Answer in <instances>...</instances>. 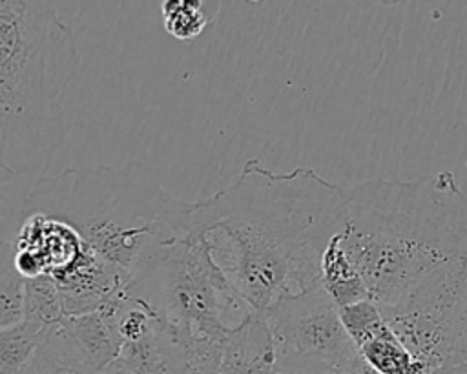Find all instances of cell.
<instances>
[{
	"label": "cell",
	"mask_w": 467,
	"mask_h": 374,
	"mask_svg": "<svg viewBox=\"0 0 467 374\" xmlns=\"http://www.w3.org/2000/svg\"><path fill=\"white\" fill-rule=\"evenodd\" d=\"M95 363L80 350L71 336L53 327L20 374H99Z\"/></svg>",
	"instance_id": "9"
},
{
	"label": "cell",
	"mask_w": 467,
	"mask_h": 374,
	"mask_svg": "<svg viewBox=\"0 0 467 374\" xmlns=\"http://www.w3.org/2000/svg\"><path fill=\"white\" fill-rule=\"evenodd\" d=\"M99 374H148V372L133 358L119 352V356L111 359L106 367H102Z\"/></svg>",
	"instance_id": "18"
},
{
	"label": "cell",
	"mask_w": 467,
	"mask_h": 374,
	"mask_svg": "<svg viewBox=\"0 0 467 374\" xmlns=\"http://www.w3.org/2000/svg\"><path fill=\"white\" fill-rule=\"evenodd\" d=\"M345 374H381V372H378L376 369H372V367L361 358V354H359V358L352 363V367H350Z\"/></svg>",
	"instance_id": "20"
},
{
	"label": "cell",
	"mask_w": 467,
	"mask_h": 374,
	"mask_svg": "<svg viewBox=\"0 0 467 374\" xmlns=\"http://www.w3.org/2000/svg\"><path fill=\"white\" fill-rule=\"evenodd\" d=\"M339 316L354 345L359 348L374 338L392 332L381 308L372 299H361L345 306H339Z\"/></svg>",
	"instance_id": "17"
},
{
	"label": "cell",
	"mask_w": 467,
	"mask_h": 374,
	"mask_svg": "<svg viewBox=\"0 0 467 374\" xmlns=\"http://www.w3.org/2000/svg\"><path fill=\"white\" fill-rule=\"evenodd\" d=\"M24 319L44 327H57L66 319L64 299L53 277L36 275L26 279Z\"/></svg>",
	"instance_id": "14"
},
{
	"label": "cell",
	"mask_w": 467,
	"mask_h": 374,
	"mask_svg": "<svg viewBox=\"0 0 467 374\" xmlns=\"http://www.w3.org/2000/svg\"><path fill=\"white\" fill-rule=\"evenodd\" d=\"M195 204L166 192L150 164L67 168L35 179L2 234L35 212L62 219L130 281L157 246L195 234Z\"/></svg>",
	"instance_id": "3"
},
{
	"label": "cell",
	"mask_w": 467,
	"mask_h": 374,
	"mask_svg": "<svg viewBox=\"0 0 467 374\" xmlns=\"http://www.w3.org/2000/svg\"><path fill=\"white\" fill-rule=\"evenodd\" d=\"M368 297L389 305L467 257V195L452 171L370 179L345 190L334 234Z\"/></svg>",
	"instance_id": "2"
},
{
	"label": "cell",
	"mask_w": 467,
	"mask_h": 374,
	"mask_svg": "<svg viewBox=\"0 0 467 374\" xmlns=\"http://www.w3.org/2000/svg\"><path fill=\"white\" fill-rule=\"evenodd\" d=\"M60 327L71 336V339L95 363L99 370L115 359L120 352V338L100 308L78 316H67Z\"/></svg>",
	"instance_id": "10"
},
{
	"label": "cell",
	"mask_w": 467,
	"mask_h": 374,
	"mask_svg": "<svg viewBox=\"0 0 467 374\" xmlns=\"http://www.w3.org/2000/svg\"><path fill=\"white\" fill-rule=\"evenodd\" d=\"M319 272V285L330 294L337 306H345L361 299H370L361 275L348 261L336 235L330 237L321 254Z\"/></svg>",
	"instance_id": "11"
},
{
	"label": "cell",
	"mask_w": 467,
	"mask_h": 374,
	"mask_svg": "<svg viewBox=\"0 0 467 374\" xmlns=\"http://www.w3.org/2000/svg\"><path fill=\"white\" fill-rule=\"evenodd\" d=\"M274 374H334L328 370H321V369H312V367H305V365H294V363H277L275 361V369Z\"/></svg>",
	"instance_id": "19"
},
{
	"label": "cell",
	"mask_w": 467,
	"mask_h": 374,
	"mask_svg": "<svg viewBox=\"0 0 467 374\" xmlns=\"http://www.w3.org/2000/svg\"><path fill=\"white\" fill-rule=\"evenodd\" d=\"M124 292L177 343L223 341L255 310L234 290L197 234L157 246Z\"/></svg>",
	"instance_id": "5"
},
{
	"label": "cell",
	"mask_w": 467,
	"mask_h": 374,
	"mask_svg": "<svg viewBox=\"0 0 467 374\" xmlns=\"http://www.w3.org/2000/svg\"><path fill=\"white\" fill-rule=\"evenodd\" d=\"M210 0H162L161 16L168 35L177 40H192L199 36L212 15H208Z\"/></svg>",
	"instance_id": "16"
},
{
	"label": "cell",
	"mask_w": 467,
	"mask_h": 374,
	"mask_svg": "<svg viewBox=\"0 0 467 374\" xmlns=\"http://www.w3.org/2000/svg\"><path fill=\"white\" fill-rule=\"evenodd\" d=\"M345 190L312 168L275 171L248 159L239 177L195 204V234L234 290L266 312L319 285Z\"/></svg>",
	"instance_id": "1"
},
{
	"label": "cell",
	"mask_w": 467,
	"mask_h": 374,
	"mask_svg": "<svg viewBox=\"0 0 467 374\" xmlns=\"http://www.w3.org/2000/svg\"><path fill=\"white\" fill-rule=\"evenodd\" d=\"M78 62L57 0H0V182L35 175L62 146L58 99Z\"/></svg>",
	"instance_id": "4"
},
{
	"label": "cell",
	"mask_w": 467,
	"mask_h": 374,
	"mask_svg": "<svg viewBox=\"0 0 467 374\" xmlns=\"http://www.w3.org/2000/svg\"><path fill=\"white\" fill-rule=\"evenodd\" d=\"M465 275H467V259H465Z\"/></svg>",
	"instance_id": "22"
},
{
	"label": "cell",
	"mask_w": 467,
	"mask_h": 374,
	"mask_svg": "<svg viewBox=\"0 0 467 374\" xmlns=\"http://www.w3.org/2000/svg\"><path fill=\"white\" fill-rule=\"evenodd\" d=\"M465 259L432 272L394 303L379 305L392 332L427 374L467 361Z\"/></svg>",
	"instance_id": "6"
},
{
	"label": "cell",
	"mask_w": 467,
	"mask_h": 374,
	"mask_svg": "<svg viewBox=\"0 0 467 374\" xmlns=\"http://www.w3.org/2000/svg\"><path fill=\"white\" fill-rule=\"evenodd\" d=\"M259 314L272 334L277 363L345 374L359 358L337 303L323 286L285 297Z\"/></svg>",
	"instance_id": "7"
},
{
	"label": "cell",
	"mask_w": 467,
	"mask_h": 374,
	"mask_svg": "<svg viewBox=\"0 0 467 374\" xmlns=\"http://www.w3.org/2000/svg\"><path fill=\"white\" fill-rule=\"evenodd\" d=\"M51 328L26 319L0 328V374H20Z\"/></svg>",
	"instance_id": "12"
},
{
	"label": "cell",
	"mask_w": 467,
	"mask_h": 374,
	"mask_svg": "<svg viewBox=\"0 0 467 374\" xmlns=\"http://www.w3.org/2000/svg\"><path fill=\"white\" fill-rule=\"evenodd\" d=\"M26 279L15 268L13 244L0 241V328L24 321Z\"/></svg>",
	"instance_id": "15"
},
{
	"label": "cell",
	"mask_w": 467,
	"mask_h": 374,
	"mask_svg": "<svg viewBox=\"0 0 467 374\" xmlns=\"http://www.w3.org/2000/svg\"><path fill=\"white\" fill-rule=\"evenodd\" d=\"M432 374H467V361L460 363V365H452V367L441 369V370H436Z\"/></svg>",
	"instance_id": "21"
},
{
	"label": "cell",
	"mask_w": 467,
	"mask_h": 374,
	"mask_svg": "<svg viewBox=\"0 0 467 374\" xmlns=\"http://www.w3.org/2000/svg\"><path fill=\"white\" fill-rule=\"evenodd\" d=\"M361 358L381 374H427L394 332L374 338L358 348Z\"/></svg>",
	"instance_id": "13"
},
{
	"label": "cell",
	"mask_w": 467,
	"mask_h": 374,
	"mask_svg": "<svg viewBox=\"0 0 467 374\" xmlns=\"http://www.w3.org/2000/svg\"><path fill=\"white\" fill-rule=\"evenodd\" d=\"M275 348L259 312L230 330L221 345L217 374H274Z\"/></svg>",
	"instance_id": "8"
}]
</instances>
